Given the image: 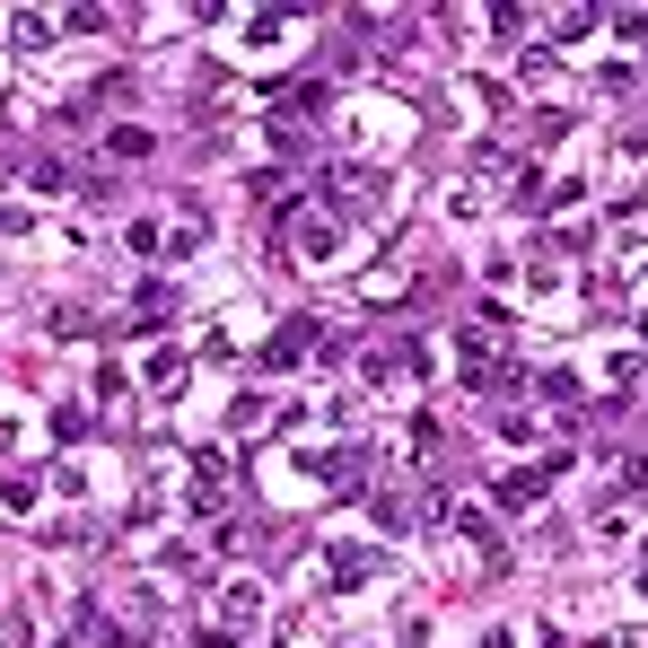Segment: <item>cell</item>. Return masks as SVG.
<instances>
[{
  "label": "cell",
  "mask_w": 648,
  "mask_h": 648,
  "mask_svg": "<svg viewBox=\"0 0 648 648\" xmlns=\"http://www.w3.org/2000/svg\"><path fill=\"white\" fill-rule=\"evenodd\" d=\"M131 298H140V307H131V325H140V333H149V325H167V307H176V289H167V280H140Z\"/></svg>",
  "instance_id": "3957f363"
},
{
  "label": "cell",
  "mask_w": 648,
  "mask_h": 648,
  "mask_svg": "<svg viewBox=\"0 0 648 648\" xmlns=\"http://www.w3.org/2000/svg\"><path fill=\"white\" fill-rule=\"evenodd\" d=\"M307 342H316V325L298 316V325H280V333H272V351H263V360H272V369H289V360H298Z\"/></svg>",
  "instance_id": "277c9868"
},
{
  "label": "cell",
  "mask_w": 648,
  "mask_h": 648,
  "mask_svg": "<svg viewBox=\"0 0 648 648\" xmlns=\"http://www.w3.org/2000/svg\"><path fill=\"white\" fill-rule=\"evenodd\" d=\"M543 482H552L543 465H534V474H509V482H500V500H509V509H534V500H543Z\"/></svg>",
  "instance_id": "8992f818"
},
{
  "label": "cell",
  "mask_w": 648,
  "mask_h": 648,
  "mask_svg": "<svg viewBox=\"0 0 648 648\" xmlns=\"http://www.w3.org/2000/svg\"><path fill=\"white\" fill-rule=\"evenodd\" d=\"M106 158H149V131L124 124V131H106Z\"/></svg>",
  "instance_id": "ba28073f"
},
{
  "label": "cell",
  "mask_w": 648,
  "mask_h": 648,
  "mask_svg": "<svg viewBox=\"0 0 648 648\" xmlns=\"http://www.w3.org/2000/svg\"><path fill=\"white\" fill-rule=\"evenodd\" d=\"M202 648H237V640H229V631H202Z\"/></svg>",
  "instance_id": "30bf717a"
},
{
  "label": "cell",
  "mask_w": 648,
  "mask_h": 648,
  "mask_svg": "<svg viewBox=\"0 0 648 648\" xmlns=\"http://www.w3.org/2000/svg\"><path fill=\"white\" fill-rule=\"evenodd\" d=\"M369 578H378V552H351V543H342V552H333V587H369Z\"/></svg>",
  "instance_id": "5b68a950"
},
{
  "label": "cell",
  "mask_w": 648,
  "mask_h": 648,
  "mask_svg": "<svg viewBox=\"0 0 648 648\" xmlns=\"http://www.w3.org/2000/svg\"><path fill=\"white\" fill-rule=\"evenodd\" d=\"M184 474H193V518H220V500H229V456L193 447V456H184Z\"/></svg>",
  "instance_id": "6da1fadb"
},
{
  "label": "cell",
  "mask_w": 648,
  "mask_h": 648,
  "mask_svg": "<svg viewBox=\"0 0 648 648\" xmlns=\"http://www.w3.org/2000/svg\"><path fill=\"white\" fill-rule=\"evenodd\" d=\"M220 614H229V631H237V623H255V614H263V587H255V578H229V587H220Z\"/></svg>",
  "instance_id": "7a4b0ae2"
},
{
  "label": "cell",
  "mask_w": 648,
  "mask_h": 648,
  "mask_svg": "<svg viewBox=\"0 0 648 648\" xmlns=\"http://www.w3.org/2000/svg\"><path fill=\"white\" fill-rule=\"evenodd\" d=\"M640 587H648V561H640Z\"/></svg>",
  "instance_id": "8fae6325"
},
{
  "label": "cell",
  "mask_w": 648,
  "mask_h": 648,
  "mask_svg": "<svg viewBox=\"0 0 648 648\" xmlns=\"http://www.w3.org/2000/svg\"><path fill=\"white\" fill-rule=\"evenodd\" d=\"M88 325H97V316H88V307H53V333H62V342H79V333H88Z\"/></svg>",
  "instance_id": "9c48e42d"
},
{
  "label": "cell",
  "mask_w": 648,
  "mask_h": 648,
  "mask_svg": "<svg viewBox=\"0 0 648 648\" xmlns=\"http://www.w3.org/2000/svg\"><path fill=\"white\" fill-rule=\"evenodd\" d=\"M534 394H543V403H578V378H570V369H534Z\"/></svg>",
  "instance_id": "52a82bcc"
}]
</instances>
